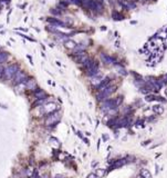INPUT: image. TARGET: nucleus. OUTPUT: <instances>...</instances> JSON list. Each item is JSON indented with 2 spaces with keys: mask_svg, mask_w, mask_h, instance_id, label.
Here are the masks:
<instances>
[{
  "mask_svg": "<svg viewBox=\"0 0 167 178\" xmlns=\"http://www.w3.org/2000/svg\"><path fill=\"white\" fill-rule=\"evenodd\" d=\"M115 90H116L115 86H108V87H106L105 89H103L102 91H99L98 96H96V99H98V100H103V99L107 98L110 95L113 94Z\"/></svg>",
  "mask_w": 167,
  "mask_h": 178,
  "instance_id": "nucleus-1",
  "label": "nucleus"
},
{
  "mask_svg": "<svg viewBox=\"0 0 167 178\" xmlns=\"http://www.w3.org/2000/svg\"><path fill=\"white\" fill-rule=\"evenodd\" d=\"M59 110V106L57 105V103L54 102H48L45 103V105H43L42 107H41V113H42L43 115H48V114H52V113H55V111Z\"/></svg>",
  "mask_w": 167,
  "mask_h": 178,
  "instance_id": "nucleus-2",
  "label": "nucleus"
},
{
  "mask_svg": "<svg viewBox=\"0 0 167 178\" xmlns=\"http://www.w3.org/2000/svg\"><path fill=\"white\" fill-rule=\"evenodd\" d=\"M60 114H58L57 111L55 113L50 114V116H47V119H45V125L50 126V125H55L57 122L60 121Z\"/></svg>",
  "mask_w": 167,
  "mask_h": 178,
  "instance_id": "nucleus-3",
  "label": "nucleus"
},
{
  "mask_svg": "<svg viewBox=\"0 0 167 178\" xmlns=\"http://www.w3.org/2000/svg\"><path fill=\"white\" fill-rule=\"evenodd\" d=\"M18 70H19V68L17 65H10L7 69H5V76L8 78V79H13V77H15V75L17 73Z\"/></svg>",
  "mask_w": 167,
  "mask_h": 178,
  "instance_id": "nucleus-4",
  "label": "nucleus"
},
{
  "mask_svg": "<svg viewBox=\"0 0 167 178\" xmlns=\"http://www.w3.org/2000/svg\"><path fill=\"white\" fill-rule=\"evenodd\" d=\"M26 78H27V76H26V73H24L22 70H18L17 71V73L15 75V77H13V80H15V84H20V82H22V81H26Z\"/></svg>",
  "mask_w": 167,
  "mask_h": 178,
  "instance_id": "nucleus-5",
  "label": "nucleus"
},
{
  "mask_svg": "<svg viewBox=\"0 0 167 178\" xmlns=\"http://www.w3.org/2000/svg\"><path fill=\"white\" fill-rule=\"evenodd\" d=\"M98 72H99V64L94 61L93 66H92L91 68L87 69V72L86 73H87V76H90V77H94V76L98 75Z\"/></svg>",
  "mask_w": 167,
  "mask_h": 178,
  "instance_id": "nucleus-6",
  "label": "nucleus"
},
{
  "mask_svg": "<svg viewBox=\"0 0 167 178\" xmlns=\"http://www.w3.org/2000/svg\"><path fill=\"white\" fill-rule=\"evenodd\" d=\"M108 84H110V78H105V79H103L101 81V84H100L96 88H98L99 91H102L103 89H105L106 87H108Z\"/></svg>",
  "mask_w": 167,
  "mask_h": 178,
  "instance_id": "nucleus-7",
  "label": "nucleus"
},
{
  "mask_svg": "<svg viewBox=\"0 0 167 178\" xmlns=\"http://www.w3.org/2000/svg\"><path fill=\"white\" fill-rule=\"evenodd\" d=\"M125 164H126V159H120V160H116L115 163L112 165L110 168H111V170H112V169H117V168H120V167L124 166Z\"/></svg>",
  "mask_w": 167,
  "mask_h": 178,
  "instance_id": "nucleus-8",
  "label": "nucleus"
},
{
  "mask_svg": "<svg viewBox=\"0 0 167 178\" xmlns=\"http://www.w3.org/2000/svg\"><path fill=\"white\" fill-rule=\"evenodd\" d=\"M37 88V82L34 79H30L26 81V89H29V90H36Z\"/></svg>",
  "mask_w": 167,
  "mask_h": 178,
  "instance_id": "nucleus-9",
  "label": "nucleus"
},
{
  "mask_svg": "<svg viewBox=\"0 0 167 178\" xmlns=\"http://www.w3.org/2000/svg\"><path fill=\"white\" fill-rule=\"evenodd\" d=\"M48 20V22H50V23H52L53 24V26H58V27H64L65 26V24L63 23V22H62V21H59V20H57L55 18H48L47 19Z\"/></svg>",
  "mask_w": 167,
  "mask_h": 178,
  "instance_id": "nucleus-10",
  "label": "nucleus"
},
{
  "mask_svg": "<svg viewBox=\"0 0 167 178\" xmlns=\"http://www.w3.org/2000/svg\"><path fill=\"white\" fill-rule=\"evenodd\" d=\"M101 58H102V60L104 61V63L107 64V65H110V64H115V59H114V58H112V57H110V56L102 55Z\"/></svg>",
  "mask_w": 167,
  "mask_h": 178,
  "instance_id": "nucleus-11",
  "label": "nucleus"
},
{
  "mask_svg": "<svg viewBox=\"0 0 167 178\" xmlns=\"http://www.w3.org/2000/svg\"><path fill=\"white\" fill-rule=\"evenodd\" d=\"M153 111L156 115H162L164 113V107L162 105H155V106H153Z\"/></svg>",
  "mask_w": 167,
  "mask_h": 178,
  "instance_id": "nucleus-12",
  "label": "nucleus"
},
{
  "mask_svg": "<svg viewBox=\"0 0 167 178\" xmlns=\"http://www.w3.org/2000/svg\"><path fill=\"white\" fill-rule=\"evenodd\" d=\"M141 176H143L144 178H152V174H151V171L148 170V169H146V168H142L141 169V174H140Z\"/></svg>",
  "mask_w": 167,
  "mask_h": 178,
  "instance_id": "nucleus-13",
  "label": "nucleus"
},
{
  "mask_svg": "<svg viewBox=\"0 0 167 178\" xmlns=\"http://www.w3.org/2000/svg\"><path fill=\"white\" fill-rule=\"evenodd\" d=\"M103 79H102V76H99V77H93L92 78V80H91V84L93 85V86H95V87H98L100 84H101V81H102Z\"/></svg>",
  "mask_w": 167,
  "mask_h": 178,
  "instance_id": "nucleus-14",
  "label": "nucleus"
},
{
  "mask_svg": "<svg viewBox=\"0 0 167 178\" xmlns=\"http://www.w3.org/2000/svg\"><path fill=\"white\" fill-rule=\"evenodd\" d=\"M34 95H36V98H37V99H44L45 93L43 91V90H41V89H38V90H36Z\"/></svg>",
  "mask_w": 167,
  "mask_h": 178,
  "instance_id": "nucleus-15",
  "label": "nucleus"
},
{
  "mask_svg": "<svg viewBox=\"0 0 167 178\" xmlns=\"http://www.w3.org/2000/svg\"><path fill=\"white\" fill-rule=\"evenodd\" d=\"M65 47L69 48V49H74L76 47V44L72 40H68V41H65Z\"/></svg>",
  "mask_w": 167,
  "mask_h": 178,
  "instance_id": "nucleus-16",
  "label": "nucleus"
},
{
  "mask_svg": "<svg viewBox=\"0 0 167 178\" xmlns=\"http://www.w3.org/2000/svg\"><path fill=\"white\" fill-rule=\"evenodd\" d=\"M8 57H9V55H8L7 52H0V64L5 63V61H7Z\"/></svg>",
  "mask_w": 167,
  "mask_h": 178,
  "instance_id": "nucleus-17",
  "label": "nucleus"
},
{
  "mask_svg": "<svg viewBox=\"0 0 167 178\" xmlns=\"http://www.w3.org/2000/svg\"><path fill=\"white\" fill-rule=\"evenodd\" d=\"M105 174H106V170L105 169H103V168H100V169L96 170V176L98 177H103Z\"/></svg>",
  "mask_w": 167,
  "mask_h": 178,
  "instance_id": "nucleus-18",
  "label": "nucleus"
},
{
  "mask_svg": "<svg viewBox=\"0 0 167 178\" xmlns=\"http://www.w3.org/2000/svg\"><path fill=\"white\" fill-rule=\"evenodd\" d=\"M145 100L146 101H154V100H156V97L155 96H153V95H147L146 96V98H145Z\"/></svg>",
  "mask_w": 167,
  "mask_h": 178,
  "instance_id": "nucleus-19",
  "label": "nucleus"
},
{
  "mask_svg": "<svg viewBox=\"0 0 167 178\" xmlns=\"http://www.w3.org/2000/svg\"><path fill=\"white\" fill-rule=\"evenodd\" d=\"M122 101H123V97H122V96L117 97V98L115 99V103H116V106H120L121 103H122Z\"/></svg>",
  "mask_w": 167,
  "mask_h": 178,
  "instance_id": "nucleus-20",
  "label": "nucleus"
},
{
  "mask_svg": "<svg viewBox=\"0 0 167 178\" xmlns=\"http://www.w3.org/2000/svg\"><path fill=\"white\" fill-rule=\"evenodd\" d=\"M113 17H114V19H122L123 18L119 12H113Z\"/></svg>",
  "mask_w": 167,
  "mask_h": 178,
  "instance_id": "nucleus-21",
  "label": "nucleus"
},
{
  "mask_svg": "<svg viewBox=\"0 0 167 178\" xmlns=\"http://www.w3.org/2000/svg\"><path fill=\"white\" fill-rule=\"evenodd\" d=\"M3 75H5V69H3L2 66H0V79L3 77Z\"/></svg>",
  "mask_w": 167,
  "mask_h": 178,
  "instance_id": "nucleus-22",
  "label": "nucleus"
},
{
  "mask_svg": "<svg viewBox=\"0 0 167 178\" xmlns=\"http://www.w3.org/2000/svg\"><path fill=\"white\" fill-rule=\"evenodd\" d=\"M86 178H99V177L96 176V174H95V173H91V174H89V175H87Z\"/></svg>",
  "mask_w": 167,
  "mask_h": 178,
  "instance_id": "nucleus-23",
  "label": "nucleus"
},
{
  "mask_svg": "<svg viewBox=\"0 0 167 178\" xmlns=\"http://www.w3.org/2000/svg\"><path fill=\"white\" fill-rule=\"evenodd\" d=\"M51 12H52L53 15H59V11H58V10H53V9H52Z\"/></svg>",
  "mask_w": 167,
  "mask_h": 178,
  "instance_id": "nucleus-24",
  "label": "nucleus"
},
{
  "mask_svg": "<svg viewBox=\"0 0 167 178\" xmlns=\"http://www.w3.org/2000/svg\"><path fill=\"white\" fill-rule=\"evenodd\" d=\"M103 139H104V140H107V139H108V137H107V136L104 135V136H103Z\"/></svg>",
  "mask_w": 167,
  "mask_h": 178,
  "instance_id": "nucleus-25",
  "label": "nucleus"
},
{
  "mask_svg": "<svg viewBox=\"0 0 167 178\" xmlns=\"http://www.w3.org/2000/svg\"><path fill=\"white\" fill-rule=\"evenodd\" d=\"M149 143H151V142H149V140H147V142H145L143 145H144V146H145V145H147V144H149Z\"/></svg>",
  "mask_w": 167,
  "mask_h": 178,
  "instance_id": "nucleus-26",
  "label": "nucleus"
},
{
  "mask_svg": "<svg viewBox=\"0 0 167 178\" xmlns=\"http://www.w3.org/2000/svg\"><path fill=\"white\" fill-rule=\"evenodd\" d=\"M55 178H63V177H62L61 175H57V176H55Z\"/></svg>",
  "mask_w": 167,
  "mask_h": 178,
  "instance_id": "nucleus-27",
  "label": "nucleus"
},
{
  "mask_svg": "<svg viewBox=\"0 0 167 178\" xmlns=\"http://www.w3.org/2000/svg\"><path fill=\"white\" fill-rule=\"evenodd\" d=\"M136 178H144V177H143V176H141V175H138V176H137Z\"/></svg>",
  "mask_w": 167,
  "mask_h": 178,
  "instance_id": "nucleus-28",
  "label": "nucleus"
},
{
  "mask_svg": "<svg viewBox=\"0 0 167 178\" xmlns=\"http://www.w3.org/2000/svg\"><path fill=\"white\" fill-rule=\"evenodd\" d=\"M41 178H48L47 176H43V177H41Z\"/></svg>",
  "mask_w": 167,
  "mask_h": 178,
  "instance_id": "nucleus-29",
  "label": "nucleus"
},
{
  "mask_svg": "<svg viewBox=\"0 0 167 178\" xmlns=\"http://www.w3.org/2000/svg\"><path fill=\"white\" fill-rule=\"evenodd\" d=\"M165 93H166V96H167V89H166V91H165Z\"/></svg>",
  "mask_w": 167,
  "mask_h": 178,
  "instance_id": "nucleus-30",
  "label": "nucleus"
}]
</instances>
